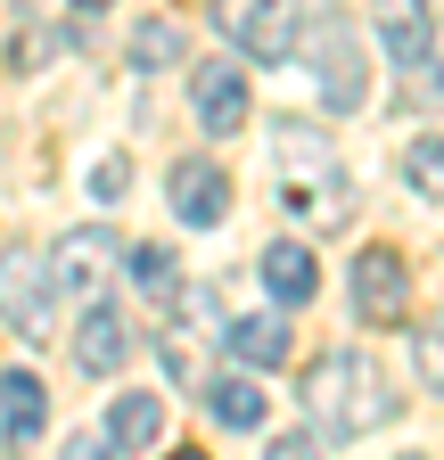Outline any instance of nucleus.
Here are the masks:
<instances>
[{
  "instance_id": "f257e3e1",
  "label": "nucleus",
  "mask_w": 444,
  "mask_h": 460,
  "mask_svg": "<svg viewBox=\"0 0 444 460\" xmlns=\"http://www.w3.org/2000/svg\"><path fill=\"white\" fill-rule=\"evenodd\" d=\"M297 394H305V420L321 436H378L386 420H395V386H386V370L370 354H354V345L321 354Z\"/></svg>"
},
{
  "instance_id": "f03ea898",
  "label": "nucleus",
  "mask_w": 444,
  "mask_h": 460,
  "mask_svg": "<svg viewBox=\"0 0 444 460\" xmlns=\"http://www.w3.org/2000/svg\"><path fill=\"white\" fill-rule=\"evenodd\" d=\"M214 25L231 33L255 66H280V58H297V33H305V17H297V0H214Z\"/></svg>"
},
{
  "instance_id": "7ed1b4c3",
  "label": "nucleus",
  "mask_w": 444,
  "mask_h": 460,
  "mask_svg": "<svg viewBox=\"0 0 444 460\" xmlns=\"http://www.w3.org/2000/svg\"><path fill=\"white\" fill-rule=\"evenodd\" d=\"M49 313H58V279H49V255L9 247L0 255V321L17 337H49Z\"/></svg>"
},
{
  "instance_id": "20e7f679",
  "label": "nucleus",
  "mask_w": 444,
  "mask_h": 460,
  "mask_svg": "<svg viewBox=\"0 0 444 460\" xmlns=\"http://www.w3.org/2000/svg\"><path fill=\"white\" fill-rule=\"evenodd\" d=\"M354 313H362V321H378V329L412 321V271H404V255H395V247L354 255Z\"/></svg>"
},
{
  "instance_id": "39448f33",
  "label": "nucleus",
  "mask_w": 444,
  "mask_h": 460,
  "mask_svg": "<svg viewBox=\"0 0 444 460\" xmlns=\"http://www.w3.org/2000/svg\"><path fill=\"white\" fill-rule=\"evenodd\" d=\"M313 75L329 107H362V49L346 17H313Z\"/></svg>"
},
{
  "instance_id": "423d86ee",
  "label": "nucleus",
  "mask_w": 444,
  "mask_h": 460,
  "mask_svg": "<svg viewBox=\"0 0 444 460\" xmlns=\"http://www.w3.org/2000/svg\"><path fill=\"white\" fill-rule=\"evenodd\" d=\"M190 99H198V124L206 132H247V66H239V58H206V66H190Z\"/></svg>"
},
{
  "instance_id": "0eeeda50",
  "label": "nucleus",
  "mask_w": 444,
  "mask_h": 460,
  "mask_svg": "<svg viewBox=\"0 0 444 460\" xmlns=\"http://www.w3.org/2000/svg\"><path fill=\"white\" fill-rule=\"evenodd\" d=\"M116 230H67L58 255H49V279H58V296H99L107 271H116Z\"/></svg>"
},
{
  "instance_id": "6e6552de",
  "label": "nucleus",
  "mask_w": 444,
  "mask_h": 460,
  "mask_svg": "<svg viewBox=\"0 0 444 460\" xmlns=\"http://www.w3.org/2000/svg\"><path fill=\"white\" fill-rule=\"evenodd\" d=\"M164 198H173V214L190 230H214L222 214H231V181H222V164H206V156H182L173 181H164Z\"/></svg>"
},
{
  "instance_id": "1a4fd4ad",
  "label": "nucleus",
  "mask_w": 444,
  "mask_h": 460,
  "mask_svg": "<svg viewBox=\"0 0 444 460\" xmlns=\"http://www.w3.org/2000/svg\"><path fill=\"white\" fill-rule=\"evenodd\" d=\"M370 9H378V49L395 58V66H428V58H436L428 0H370Z\"/></svg>"
},
{
  "instance_id": "9d476101",
  "label": "nucleus",
  "mask_w": 444,
  "mask_h": 460,
  "mask_svg": "<svg viewBox=\"0 0 444 460\" xmlns=\"http://www.w3.org/2000/svg\"><path fill=\"white\" fill-rule=\"evenodd\" d=\"M75 362H83L91 378H116V370L132 362V329H124L116 305H91V313H83V329H75Z\"/></svg>"
},
{
  "instance_id": "9b49d317",
  "label": "nucleus",
  "mask_w": 444,
  "mask_h": 460,
  "mask_svg": "<svg viewBox=\"0 0 444 460\" xmlns=\"http://www.w3.org/2000/svg\"><path fill=\"white\" fill-rule=\"evenodd\" d=\"M263 288H271L280 305H313V296H321V255H313L305 239H271V247H263Z\"/></svg>"
},
{
  "instance_id": "f8f14e48",
  "label": "nucleus",
  "mask_w": 444,
  "mask_h": 460,
  "mask_svg": "<svg viewBox=\"0 0 444 460\" xmlns=\"http://www.w3.org/2000/svg\"><path fill=\"white\" fill-rule=\"evenodd\" d=\"M41 428H49V394H41V378H33V370H9V378H0V436L25 452Z\"/></svg>"
},
{
  "instance_id": "ddd939ff",
  "label": "nucleus",
  "mask_w": 444,
  "mask_h": 460,
  "mask_svg": "<svg viewBox=\"0 0 444 460\" xmlns=\"http://www.w3.org/2000/svg\"><path fill=\"white\" fill-rule=\"evenodd\" d=\"M222 345H231L247 370H280V362H289V321H271V313H239V321H222Z\"/></svg>"
},
{
  "instance_id": "4468645a",
  "label": "nucleus",
  "mask_w": 444,
  "mask_h": 460,
  "mask_svg": "<svg viewBox=\"0 0 444 460\" xmlns=\"http://www.w3.org/2000/svg\"><path fill=\"white\" fill-rule=\"evenodd\" d=\"M164 436V402L156 394H116V411H107V444L116 452H148Z\"/></svg>"
},
{
  "instance_id": "2eb2a0df",
  "label": "nucleus",
  "mask_w": 444,
  "mask_h": 460,
  "mask_svg": "<svg viewBox=\"0 0 444 460\" xmlns=\"http://www.w3.org/2000/svg\"><path fill=\"white\" fill-rule=\"evenodd\" d=\"M206 411H214V428L255 436L263 428V386H247V378H206Z\"/></svg>"
},
{
  "instance_id": "dca6fc26",
  "label": "nucleus",
  "mask_w": 444,
  "mask_h": 460,
  "mask_svg": "<svg viewBox=\"0 0 444 460\" xmlns=\"http://www.w3.org/2000/svg\"><path fill=\"white\" fill-rule=\"evenodd\" d=\"M190 58V41H182V25H164V17H148V25H132V66H182Z\"/></svg>"
},
{
  "instance_id": "f3484780",
  "label": "nucleus",
  "mask_w": 444,
  "mask_h": 460,
  "mask_svg": "<svg viewBox=\"0 0 444 460\" xmlns=\"http://www.w3.org/2000/svg\"><path fill=\"white\" fill-rule=\"evenodd\" d=\"M404 172H412V190H420V198H444V132L412 140V148H404Z\"/></svg>"
},
{
  "instance_id": "a211bd4d",
  "label": "nucleus",
  "mask_w": 444,
  "mask_h": 460,
  "mask_svg": "<svg viewBox=\"0 0 444 460\" xmlns=\"http://www.w3.org/2000/svg\"><path fill=\"white\" fill-rule=\"evenodd\" d=\"M124 255H132V279L140 288H156V296L173 288V255H164V247H124Z\"/></svg>"
},
{
  "instance_id": "6ab92c4d",
  "label": "nucleus",
  "mask_w": 444,
  "mask_h": 460,
  "mask_svg": "<svg viewBox=\"0 0 444 460\" xmlns=\"http://www.w3.org/2000/svg\"><path fill=\"white\" fill-rule=\"evenodd\" d=\"M132 190V156H99V172H91V198H107V206H116Z\"/></svg>"
},
{
  "instance_id": "aec40b11",
  "label": "nucleus",
  "mask_w": 444,
  "mask_h": 460,
  "mask_svg": "<svg viewBox=\"0 0 444 460\" xmlns=\"http://www.w3.org/2000/svg\"><path fill=\"white\" fill-rule=\"evenodd\" d=\"M412 354H420V378L444 394V329H420V337H412Z\"/></svg>"
},
{
  "instance_id": "412c9836",
  "label": "nucleus",
  "mask_w": 444,
  "mask_h": 460,
  "mask_svg": "<svg viewBox=\"0 0 444 460\" xmlns=\"http://www.w3.org/2000/svg\"><path fill=\"white\" fill-rule=\"evenodd\" d=\"M75 9H107V0H75Z\"/></svg>"
}]
</instances>
